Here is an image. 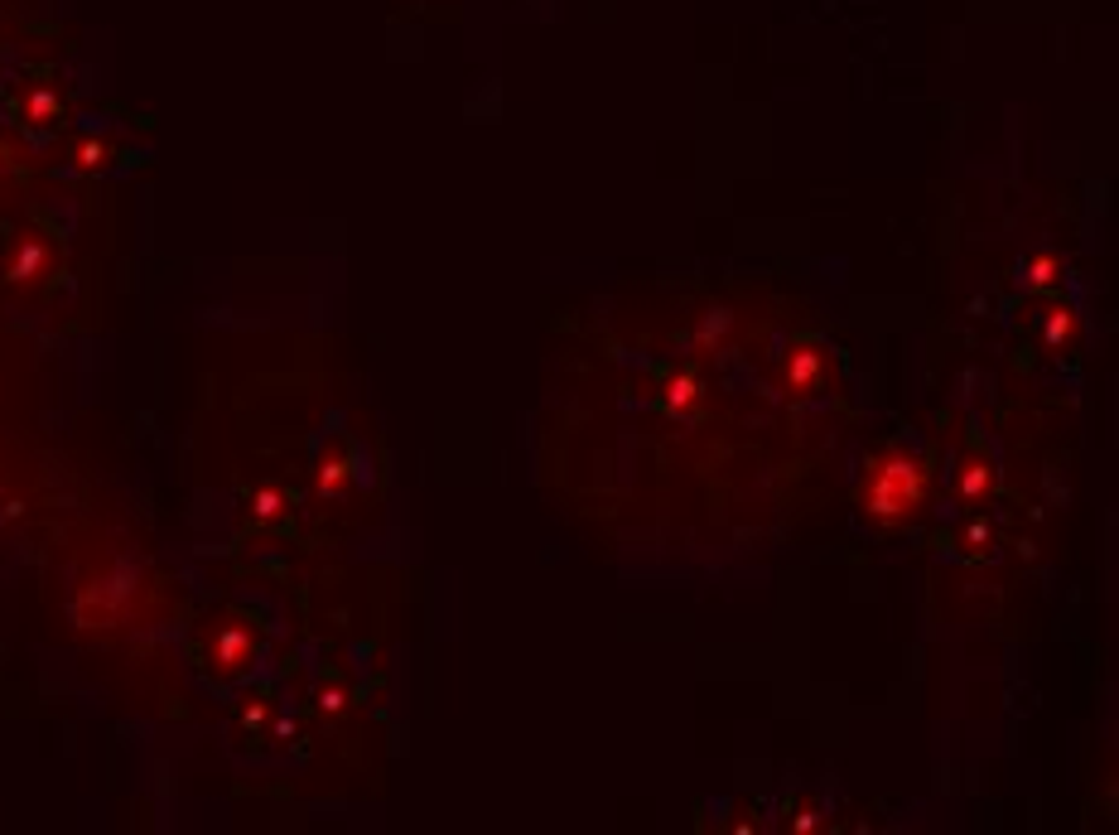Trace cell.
I'll list each match as a JSON object with an SVG mask.
<instances>
[{"instance_id": "1", "label": "cell", "mask_w": 1119, "mask_h": 835, "mask_svg": "<svg viewBox=\"0 0 1119 835\" xmlns=\"http://www.w3.org/2000/svg\"><path fill=\"white\" fill-rule=\"evenodd\" d=\"M927 483H931L927 464L893 449V454H883V459L869 464V474L859 483V507H864V517L893 527V522H907L927 502Z\"/></svg>"}, {"instance_id": "2", "label": "cell", "mask_w": 1119, "mask_h": 835, "mask_svg": "<svg viewBox=\"0 0 1119 835\" xmlns=\"http://www.w3.org/2000/svg\"><path fill=\"white\" fill-rule=\"evenodd\" d=\"M820 377V353L816 348H796L792 358H787V387L792 391H811Z\"/></svg>"}, {"instance_id": "3", "label": "cell", "mask_w": 1119, "mask_h": 835, "mask_svg": "<svg viewBox=\"0 0 1119 835\" xmlns=\"http://www.w3.org/2000/svg\"><path fill=\"white\" fill-rule=\"evenodd\" d=\"M666 406H671V411H690V406H700V382H695L690 372L671 377V382H666Z\"/></svg>"}, {"instance_id": "4", "label": "cell", "mask_w": 1119, "mask_h": 835, "mask_svg": "<svg viewBox=\"0 0 1119 835\" xmlns=\"http://www.w3.org/2000/svg\"><path fill=\"white\" fill-rule=\"evenodd\" d=\"M989 483H994V474H989V464H980V459H970V464H965V474H960V493H965V498L975 502V498H984V493H989Z\"/></svg>"}, {"instance_id": "5", "label": "cell", "mask_w": 1119, "mask_h": 835, "mask_svg": "<svg viewBox=\"0 0 1119 835\" xmlns=\"http://www.w3.org/2000/svg\"><path fill=\"white\" fill-rule=\"evenodd\" d=\"M1057 271H1062L1057 256H1033V261H1028V285H1052Z\"/></svg>"}, {"instance_id": "6", "label": "cell", "mask_w": 1119, "mask_h": 835, "mask_svg": "<svg viewBox=\"0 0 1119 835\" xmlns=\"http://www.w3.org/2000/svg\"><path fill=\"white\" fill-rule=\"evenodd\" d=\"M1076 334V319H1071V309H1052V329H1047V338L1052 343H1062V338Z\"/></svg>"}]
</instances>
